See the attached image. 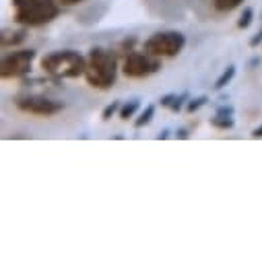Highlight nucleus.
Instances as JSON below:
<instances>
[{"label": "nucleus", "instance_id": "f257e3e1", "mask_svg": "<svg viewBox=\"0 0 262 262\" xmlns=\"http://www.w3.org/2000/svg\"><path fill=\"white\" fill-rule=\"evenodd\" d=\"M39 64H41V71L48 75L62 77V79H77L87 73L89 60H85L75 50H60L43 56Z\"/></svg>", "mask_w": 262, "mask_h": 262}, {"label": "nucleus", "instance_id": "f03ea898", "mask_svg": "<svg viewBox=\"0 0 262 262\" xmlns=\"http://www.w3.org/2000/svg\"><path fill=\"white\" fill-rule=\"evenodd\" d=\"M87 60H89L85 73L87 83L95 89H110L116 83V75H118L116 56L103 48H93Z\"/></svg>", "mask_w": 262, "mask_h": 262}, {"label": "nucleus", "instance_id": "7ed1b4c3", "mask_svg": "<svg viewBox=\"0 0 262 262\" xmlns=\"http://www.w3.org/2000/svg\"><path fill=\"white\" fill-rule=\"evenodd\" d=\"M15 21L25 27H39L54 21L60 13L56 0H13Z\"/></svg>", "mask_w": 262, "mask_h": 262}, {"label": "nucleus", "instance_id": "20e7f679", "mask_svg": "<svg viewBox=\"0 0 262 262\" xmlns=\"http://www.w3.org/2000/svg\"><path fill=\"white\" fill-rule=\"evenodd\" d=\"M186 46V35L180 31H159L145 41V52L157 58L178 56Z\"/></svg>", "mask_w": 262, "mask_h": 262}, {"label": "nucleus", "instance_id": "39448f33", "mask_svg": "<svg viewBox=\"0 0 262 262\" xmlns=\"http://www.w3.org/2000/svg\"><path fill=\"white\" fill-rule=\"evenodd\" d=\"M161 69V62L157 56H151L149 52H130L122 64V73L128 79H145L151 77Z\"/></svg>", "mask_w": 262, "mask_h": 262}, {"label": "nucleus", "instance_id": "423d86ee", "mask_svg": "<svg viewBox=\"0 0 262 262\" xmlns=\"http://www.w3.org/2000/svg\"><path fill=\"white\" fill-rule=\"evenodd\" d=\"M35 58L33 50H19L13 52L9 56L3 58V64H0V77L3 79H17L23 77L31 71V62Z\"/></svg>", "mask_w": 262, "mask_h": 262}, {"label": "nucleus", "instance_id": "0eeeda50", "mask_svg": "<svg viewBox=\"0 0 262 262\" xmlns=\"http://www.w3.org/2000/svg\"><path fill=\"white\" fill-rule=\"evenodd\" d=\"M17 107L25 114H33V116H56L58 112L64 110V103L62 101H56V99H48V97H41V95H29V97H19L17 99Z\"/></svg>", "mask_w": 262, "mask_h": 262}, {"label": "nucleus", "instance_id": "6e6552de", "mask_svg": "<svg viewBox=\"0 0 262 262\" xmlns=\"http://www.w3.org/2000/svg\"><path fill=\"white\" fill-rule=\"evenodd\" d=\"M139 107H141V101L139 99H133V101H128V103H124L122 107H120V118L122 120H130L137 112H139Z\"/></svg>", "mask_w": 262, "mask_h": 262}, {"label": "nucleus", "instance_id": "1a4fd4ad", "mask_svg": "<svg viewBox=\"0 0 262 262\" xmlns=\"http://www.w3.org/2000/svg\"><path fill=\"white\" fill-rule=\"evenodd\" d=\"M233 77H235V67H227V69L221 73V77L215 81V89H225V87L231 83Z\"/></svg>", "mask_w": 262, "mask_h": 262}, {"label": "nucleus", "instance_id": "9d476101", "mask_svg": "<svg viewBox=\"0 0 262 262\" xmlns=\"http://www.w3.org/2000/svg\"><path fill=\"white\" fill-rule=\"evenodd\" d=\"M153 116H155V105H147V107L141 112V116L135 120V126H137V128H143V126H147V124L153 120Z\"/></svg>", "mask_w": 262, "mask_h": 262}, {"label": "nucleus", "instance_id": "9b49d317", "mask_svg": "<svg viewBox=\"0 0 262 262\" xmlns=\"http://www.w3.org/2000/svg\"><path fill=\"white\" fill-rule=\"evenodd\" d=\"M25 37H27V31H25V29L13 33L11 37H9V33H5V35H3V48H7V46H17V43L25 41Z\"/></svg>", "mask_w": 262, "mask_h": 262}, {"label": "nucleus", "instance_id": "f8f14e48", "mask_svg": "<svg viewBox=\"0 0 262 262\" xmlns=\"http://www.w3.org/2000/svg\"><path fill=\"white\" fill-rule=\"evenodd\" d=\"M233 118H229V116H215L213 120H211V126L213 128H219V130H229V128H233Z\"/></svg>", "mask_w": 262, "mask_h": 262}, {"label": "nucleus", "instance_id": "ddd939ff", "mask_svg": "<svg viewBox=\"0 0 262 262\" xmlns=\"http://www.w3.org/2000/svg\"><path fill=\"white\" fill-rule=\"evenodd\" d=\"M244 0H215V9L221 11V13H229L233 9H237Z\"/></svg>", "mask_w": 262, "mask_h": 262}, {"label": "nucleus", "instance_id": "4468645a", "mask_svg": "<svg viewBox=\"0 0 262 262\" xmlns=\"http://www.w3.org/2000/svg\"><path fill=\"white\" fill-rule=\"evenodd\" d=\"M207 101H209V97H207V95L194 97V99H190V101L186 103V112H188V114H194V112H199V110H201V107H203V105H205Z\"/></svg>", "mask_w": 262, "mask_h": 262}, {"label": "nucleus", "instance_id": "2eb2a0df", "mask_svg": "<svg viewBox=\"0 0 262 262\" xmlns=\"http://www.w3.org/2000/svg\"><path fill=\"white\" fill-rule=\"evenodd\" d=\"M252 19H254V11L250 7H246L244 13H242V17H239V21H237V27L239 29H248L250 23H252Z\"/></svg>", "mask_w": 262, "mask_h": 262}, {"label": "nucleus", "instance_id": "dca6fc26", "mask_svg": "<svg viewBox=\"0 0 262 262\" xmlns=\"http://www.w3.org/2000/svg\"><path fill=\"white\" fill-rule=\"evenodd\" d=\"M120 107H122V105H120V101H112V103H110V105H105V110L101 112V118H103V120H110V118H112Z\"/></svg>", "mask_w": 262, "mask_h": 262}, {"label": "nucleus", "instance_id": "f3484780", "mask_svg": "<svg viewBox=\"0 0 262 262\" xmlns=\"http://www.w3.org/2000/svg\"><path fill=\"white\" fill-rule=\"evenodd\" d=\"M184 101H188V93H182V95H176V99H173V103H171V112H180L182 110V105H184Z\"/></svg>", "mask_w": 262, "mask_h": 262}, {"label": "nucleus", "instance_id": "a211bd4d", "mask_svg": "<svg viewBox=\"0 0 262 262\" xmlns=\"http://www.w3.org/2000/svg\"><path fill=\"white\" fill-rule=\"evenodd\" d=\"M173 99H176V93H169V95H163V97L159 99V103H161V107H171Z\"/></svg>", "mask_w": 262, "mask_h": 262}, {"label": "nucleus", "instance_id": "6ab92c4d", "mask_svg": "<svg viewBox=\"0 0 262 262\" xmlns=\"http://www.w3.org/2000/svg\"><path fill=\"white\" fill-rule=\"evenodd\" d=\"M233 112H235V110H233L231 105H221V107L217 110L219 116H229V118H233Z\"/></svg>", "mask_w": 262, "mask_h": 262}, {"label": "nucleus", "instance_id": "aec40b11", "mask_svg": "<svg viewBox=\"0 0 262 262\" xmlns=\"http://www.w3.org/2000/svg\"><path fill=\"white\" fill-rule=\"evenodd\" d=\"M260 43H262V29H260L252 39H250V46H252V48H258Z\"/></svg>", "mask_w": 262, "mask_h": 262}, {"label": "nucleus", "instance_id": "412c9836", "mask_svg": "<svg viewBox=\"0 0 262 262\" xmlns=\"http://www.w3.org/2000/svg\"><path fill=\"white\" fill-rule=\"evenodd\" d=\"M79 3H83V0H60V5H64V7H73V5H79Z\"/></svg>", "mask_w": 262, "mask_h": 262}, {"label": "nucleus", "instance_id": "4be33fe9", "mask_svg": "<svg viewBox=\"0 0 262 262\" xmlns=\"http://www.w3.org/2000/svg\"><path fill=\"white\" fill-rule=\"evenodd\" d=\"M176 137H178V139H188V130H186V128H180L178 133H176Z\"/></svg>", "mask_w": 262, "mask_h": 262}, {"label": "nucleus", "instance_id": "5701e85b", "mask_svg": "<svg viewBox=\"0 0 262 262\" xmlns=\"http://www.w3.org/2000/svg\"><path fill=\"white\" fill-rule=\"evenodd\" d=\"M252 137H254V139H260V137H262V124H260V126L254 130V133H252Z\"/></svg>", "mask_w": 262, "mask_h": 262}, {"label": "nucleus", "instance_id": "b1692460", "mask_svg": "<svg viewBox=\"0 0 262 262\" xmlns=\"http://www.w3.org/2000/svg\"><path fill=\"white\" fill-rule=\"evenodd\" d=\"M167 137H169V130H163V133L159 135V139H167Z\"/></svg>", "mask_w": 262, "mask_h": 262}]
</instances>
